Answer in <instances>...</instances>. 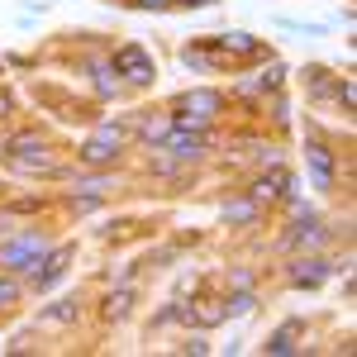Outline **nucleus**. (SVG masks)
Here are the masks:
<instances>
[{
    "instance_id": "12",
    "label": "nucleus",
    "mask_w": 357,
    "mask_h": 357,
    "mask_svg": "<svg viewBox=\"0 0 357 357\" xmlns=\"http://www.w3.org/2000/svg\"><path fill=\"white\" fill-rule=\"evenodd\" d=\"M329 276V262H319V257H296L291 262V281L296 286H319Z\"/></svg>"
},
{
    "instance_id": "10",
    "label": "nucleus",
    "mask_w": 357,
    "mask_h": 357,
    "mask_svg": "<svg viewBox=\"0 0 357 357\" xmlns=\"http://www.w3.org/2000/svg\"><path fill=\"white\" fill-rule=\"evenodd\" d=\"M291 186H296V181H291V172L272 162V172H267V176L252 186V200H272V195H286V200H291V195H296Z\"/></svg>"
},
{
    "instance_id": "20",
    "label": "nucleus",
    "mask_w": 357,
    "mask_h": 357,
    "mask_svg": "<svg viewBox=\"0 0 357 357\" xmlns=\"http://www.w3.org/2000/svg\"><path fill=\"white\" fill-rule=\"evenodd\" d=\"M15 301H20V281H15V276H0V310L15 305Z\"/></svg>"
},
{
    "instance_id": "16",
    "label": "nucleus",
    "mask_w": 357,
    "mask_h": 357,
    "mask_svg": "<svg viewBox=\"0 0 357 357\" xmlns=\"http://www.w3.org/2000/svg\"><path fill=\"white\" fill-rule=\"evenodd\" d=\"M38 324H77V301H57L53 310L38 314Z\"/></svg>"
},
{
    "instance_id": "14",
    "label": "nucleus",
    "mask_w": 357,
    "mask_h": 357,
    "mask_svg": "<svg viewBox=\"0 0 357 357\" xmlns=\"http://www.w3.org/2000/svg\"><path fill=\"white\" fill-rule=\"evenodd\" d=\"M319 243H324V229H319L314 215H305V220L296 224V234H291V248H319Z\"/></svg>"
},
{
    "instance_id": "4",
    "label": "nucleus",
    "mask_w": 357,
    "mask_h": 357,
    "mask_svg": "<svg viewBox=\"0 0 357 357\" xmlns=\"http://www.w3.org/2000/svg\"><path fill=\"white\" fill-rule=\"evenodd\" d=\"M119 148H124V129H119V124H100V129L82 143L77 158H82L86 167H110L114 158H119Z\"/></svg>"
},
{
    "instance_id": "24",
    "label": "nucleus",
    "mask_w": 357,
    "mask_h": 357,
    "mask_svg": "<svg viewBox=\"0 0 357 357\" xmlns=\"http://www.w3.org/2000/svg\"><path fill=\"white\" fill-rule=\"evenodd\" d=\"M5 110H10V96H0V114H5Z\"/></svg>"
},
{
    "instance_id": "15",
    "label": "nucleus",
    "mask_w": 357,
    "mask_h": 357,
    "mask_svg": "<svg viewBox=\"0 0 357 357\" xmlns=\"http://www.w3.org/2000/svg\"><path fill=\"white\" fill-rule=\"evenodd\" d=\"M224 220L229 224H252L257 220V200L248 195V200H224Z\"/></svg>"
},
{
    "instance_id": "18",
    "label": "nucleus",
    "mask_w": 357,
    "mask_h": 357,
    "mask_svg": "<svg viewBox=\"0 0 357 357\" xmlns=\"http://www.w3.org/2000/svg\"><path fill=\"white\" fill-rule=\"evenodd\" d=\"M129 305H134L129 291H114V296H105V310H100V314H105V319H124V314H129Z\"/></svg>"
},
{
    "instance_id": "9",
    "label": "nucleus",
    "mask_w": 357,
    "mask_h": 357,
    "mask_svg": "<svg viewBox=\"0 0 357 357\" xmlns=\"http://www.w3.org/2000/svg\"><path fill=\"white\" fill-rule=\"evenodd\" d=\"M176 319H186V324H200V329H215L229 319V305L224 301H195V305H181V314Z\"/></svg>"
},
{
    "instance_id": "5",
    "label": "nucleus",
    "mask_w": 357,
    "mask_h": 357,
    "mask_svg": "<svg viewBox=\"0 0 357 357\" xmlns=\"http://www.w3.org/2000/svg\"><path fill=\"white\" fill-rule=\"evenodd\" d=\"M5 158H10L15 172H43V176H53V172H57V162H53V158H43V143H38L33 134L10 138V153H5Z\"/></svg>"
},
{
    "instance_id": "7",
    "label": "nucleus",
    "mask_w": 357,
    "mask_h": 357,
    "mask_svg": "<svg viewBox=\"0 0 357 357\" xmlns=\"http://www.w3.org/2000/svg\"><path fill=\"white\" fill-rule=\"evenodd\" d=\"M110 67H114V77H124V82H134V86L153 82V57L143 53L138 43H124V48H114Z\"/></svg>"
},
{
    "instance_id": "17",
    "label": "nucleus",
    "mask_w": 357,
    "mask_h": 357,
    "mask_svg": "<svg viewBox=\"0 0 357 357\" xmlns=\"http://www.w3.org/2000/svg\"><path fill=\"white\" fill-rule=\"evenodd\" d=\"M281 77H286V67H267V72H262V77H252V82H243V91H276V86H281Z\"/></svg>"
},
{
    "instance_id": "13",
    "label": "nucleus",
    "mask_w": 357,
    "mask_h": 357,
    "mask_svg": "<svg viewBox=\"0 0 357 357\" xmlns=\"http://www.w3.org/2000/svg\"><path fill=\"white\" fill-rule=\"evenodd\" d=\"M301 333H305V324H301V319H291V324H281V329H276L272 338H267V353H276V357L296 353V348H301V343H296Z\"/></svg>"
},
{
    "instance_id": "22",
    "label": "nucleus",
    "mask_w": 357,
    "mask_h": 357,
    "mask_svg": "<svg viewBox=\"0 0 357 357\" xmlns=\"http://www.w3.org/2000/svg\"><path fill=\"white\" fill-rule=\"evenodd\" d=\"M134 5H143V10H167L172 0H134Z\"/></svg>"
},
{
    "instance_id": "21",
    "label": "nucleus",
    "mask_w": 357,
    "mask_h": 357,
    "mask_svg": "<svg viewBox=\"0 0 357 357\" xmlns=\"http://www.w3.org/2000/svg\"><path fill=\"white\" fill-rule=\"evenodd\" d=\"M181 353H195V357H200V353H210V343H200V338H191V343H181Z\"/></svg>"
},
{
    "instance_id": "1",
    "label": "nucleus",
    "mask_w": 357,
    "mask_h": 357,
    "mask_svg": "<svg viewBox=\"0 0 357 357\" xmlns=\"http://www.w3.org/2000/svg\"><path fill=\"white\" fill-rule=\"evenodd\" d=\"M257 57H267V48L248 33H220V38L186 48V62H200V67H238V62H257Z\"/></svg>"
},
{
    "instance_id": "23",
    "label": "nucleus",
    "mask_w": 357,
    "mask_h": 357,
    "mask_svg": "<svg viewBox=\"0 0 357 357\" xmlns=\"http://www.w3.org/2000/svg\"><path fill=\"white\" fill-rule=\"evenodd\" d=\"M176 5H215V0H176Z\"/></svg>"
},
{
    "instance_id": "6",
    "label": "nucleus",
    "mask_w": 357,
    "mask_h": 357,
    "mask_svg": "<svg viewBox=\"0 0 357 357\" xmlns=\"http://www.w3.org/2000/svg\"><path fill=\"white\" fill-rule=\"evenodd\" d=\"M205 148H210V134H205V129H176V124H172L167 138L158 143V153H172L176 162H191V158H200Z\"/></svg>"
},
{
    "instance_id": "8",
    "label": "nucleus",
    "mask_w": 357,
    "mask_h": 357,
    "mask_svg": "<svg viewBox=\"0 0 357 357\" xmlns=\"http://www.w3.org/2000/svg\"><path fill=\"white\" fill-rule=\"evenodd\" d=\"M67 262H72V248H48V257L29 272V276H33V286H38V291L57 286V281H62V272H67Z\"/></svg>"
},
{
    "instance_id": "2",
    "label": "nucleus",
    "mask_w": 357,
    "mask_h": 357,
    "mask_svg": "<svg viewBox=\"0 0 357 357\" xmlns=\"http://www.w3.org/2000/svg\"><path fill=\"white\" fill-rule=\"evenodd\" d=\"M176 110H181L172 119L176 129H205L224 110V96L220 91H186V96H176Z\"/></svg>"
},
{
    "instance_id": "19",
    "label": "nucleus",
    "mask_w": 357,
    "mask_h": 357,
    "mask_svg": "<svg viewBox=\"0 0 357 357\" xmlns=\"http://www.w3.org/2000/svg\"><path fill=\"white\" fill-rule=\"evenodd\" d=\"M252 286H234V301H229V310H234V314H248V310H252Z\"/></svg>"
},
{
    "instance_id": "11",
    "label": "nucleus",
    "mask_w": 357,
    "mask_h": 357,
    "mask_svg": "<svg viewBox=\"0 0 357 357\" xmlns=\"http://www.w3.org/2000/svg\"><path fill=\"white\" fill-rule=\"evenodd\" d=\"M305 158H310V167H314L319 191H329V186H333V153L319 143V138H310V143H305Z\"/></svg>"
},
{
    "instance_id": "3",
    "label": "nucleus",
    "mask_w": 357,
    "mask_h": 357,
    "mask_svg": "<svg viewBox=\"0 0 357 357\" xmlns=\"http://www.w3.org/2000/svg\"><path fill=\"white\" fill-rule=\"evenodd\" d=\"M43 257H48V238L43 234H20L15 243L0 248V267L5 272H33Z\"/></svg>"
}]
</instances>
